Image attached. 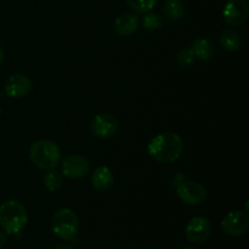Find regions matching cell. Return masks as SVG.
<instances>
[{
    "instance_id": "cell-3",
    "label": "cell",
    "mask_w": 249,
    "mask_h": 249,
    "mask_svg": "<svg viewBox=\"0 0 249 249\" xmlns=\"http://www.w3.org/2000/svg\"><path fill=\"white\" fill-rule=\"evenodd\" d=\"M29 158L36 167L40 169H53L61 160V151L51 140L36 141L29 150Z\"/></svg>"
},
{
    "instance_id": "cell-25",
    "label": "cell",
    "mask_w": 249,
    "mask_h": 249,
    "mask_svg": "<svg viewBox=\"0 0 249 249\" xmlns=\"http://www.w3.org/2000/svg\"><path fill=\"white\" fill-rule=\"evenodd\" d=\"M0 117H1V109H0Z\"/></svg>"
},
{
    "instance_id": "cell-5",
    "label": "cell",
    "mask_w": 249,
    "mask_h": 249,
    "mask_svg": "<svg viewBox=\"0 0 249 249\" xmlns=\"http://www.w3.org/2000/svg\"><path fill=\"white\" fill-rule=\"evenodd\" d=\"M249 6L247 0H226L223 7V18L229 26L241 27L247 22Z\"/></svg>"
},
{
    "instance_id": "cell-17",
    "label": "cell",
    "mask_w": 249,
    "mask_h": 249,
    "mask_svg": "<svg viewBox=\"0 0 249 249\" xmlns=\"http://www.w3.org/2000/svg\"><path fill=\"white\" fill-rule=\"evenodd\" d=\"M63 178L56 170L50 169L45 175H44V185L46 189L51 192H56L62 187Z\"/></svg>"
},
{
    "instance_id": "cell-7",
    "label": "cell",
    "mask_w": 249,
    "mask_h": 249,
    "mask_svg": "<svg viewBox=\"0 0 249 249\" xmlns=\"http://www.w3.org/2000/svg\"><path fill=\"white\" fill-rule=\"evenodd\" d=\"M178 197L189 206H201L207 199V190L203 185L195 181H186L177 187Z\"/></svg>"
},
{
    "instance_id": "cell-24",
    "label": "cell",
    "mask_w": 249,
    "mask_h": 249,
    "mask_svg": "<svg viewBox=\"0 0 249 249\" xmlns=\"http://www.w3.org/2000/svg\"><path fill=\"white\" fill-rule=\"evenodd\" d=\"M182 249H197V248L194 247V246H186V247H184Z\"/></svg>"
},
{
    "instance_id": "cell-12",
    "label": "cell",
    "mask_w": 249,
    "mask_h": 249,
    "mask_svg": "<svg viewBox=\"0 0 249 249\" xmlns=\"http://www.w3.org/2000/svg\"><path fill=\"white\" fill-rule=\"evenodd\" d=\"M140 26V18L133 12H123L116 18L113 28L119 36H129L135 33Z\"/></svg>"
},
{
    "instance_id": "cell-20",
    "label": "cell",
    "mask_w": 249,
    "mask_h": 249,
    "mask_svg": "<svg viewBox=\"0 0 249 249\" xmlns=\"http://www.w3.org/2000/svg\"><path fill=\"white\" fill-rule=\"evenodd\" d=\"M177 61L181 67L187 68L191 67V66L194 65L195 61H196V57H195L191 48L181 49V50L177 53Z\"/></svg>"
},
{
    "instance_id": "cell-15",
    "label": "cell",
    "mask_w": 249,
    "mask_h": 249,
    "mask_svg": "<svg viewBox=\"0 0 249 249\" xmlns=\"http://www.w3.org/2000/svg\"><path fill=\"white\" fill-rule=\"evenodd\" d=\"M219 43H220L221 48H223L224 50L229 51V53H235V51H237L238 49H240L241 38L236 31L230 28H225L220 33Z\"/></svg>"
},
{
    "instance_id": "cell-22",
    "label": "cell",
    "mask_w": 249,
    "mask_h": 249,
    "mask_svg": "<svg viewBox=\"0 0 249 249\" xmlns=\"http://www.w3.org/2000/svg\"><path fill=\"white\" fill-rule=\"evenodd\" d=\"M53 249H73V247L71 245H67V243H60Z\"/></svg>"
},
{
    "instance_id": "cell-14",
    "label": "cell",
    "mask_w": 249,
    "mask_h": 249,
    "mask_svg": "<svg viewBox=\"0 0 249 249\" xmlns=\"http://www.w3.org/2000/svg\"><path fill=\"white\" fill-rule=\"evenodd\" d=\"M191 50L194 53L196 60L199 61H208L213 57L214 55V46L208 39L199 38L194 41L191 46Z\"/></svg>"
},
{
    "instance_id": "cell-10",
    "label": "cell",
    "mask_w": 249,
    "mask_h": 249,
    "mask_svg": "<svg viewBox=\"0 0 249 249\" xmlns=\"http://www.w3.org/2000/svg\"><path fill=\"white\" fill-rule=\"evenodd\" d=\"M89 162L82 155L67 156L62 160V174L68 179H82L89 173Z\"/></svg>"
},
{
    "instance_id": "cell-18",
    "label": "cell",
    "mask_w": 249,
    "mask_h": 249,
    "mask_svg": "<svg viewBox=\"0 0 249 249\" xmlns=\"http://www.w3.org/2000/svg\"><path fill=\"white\" fill-rule=\"evenodd\" d=\"M125 1L138 14H146L155 9L158 0H125Z\"/></svg>"
},
{
    "instance_id": "cell-9",
    "label": "cell",
    "mask_w": 249,
    "mask_h": 249,
    "mask_svg": "<svg viewBox=\"0 0 249 249\" xmlns=\"http://www.w3.org/2000/svg\"><path fill=\"white\" fill-rule=\"evenodd\" d=\"M118 119L108 113L97 114L90 123L91 133L100 139L112 138L118 131Z\"/></svg>"
},
{
    "instance_id": "cell-16",
    "label": "cell",
    "mask_w": 249,
    "mask_h": 249,
    "mask_svg": "<svg viewBox=\"0 0 249 249\" xmlns=\"http://www.w3.org/2000/svg\"><path fill=\"white\" fill-rule=\"evenodd\" d=\"M165 17L172 21H178L182 18L185 15V6L180 0H167L163 6Z\"/></svg>"
},
{
    "instance_id": "cell-11",
    "label": "cell",
    "mask_w": 249,
    "mask_h": 249,
    "mask_svg": "<svg viewBox=\"0 0 249 249\" xmlns=\"http://www.w3.org/2000/svg\"><path fill=\"white\" fill-rule=\"evenodd\" d=\"M31 90V79L22 73L12 74L5 84V92L7 96L12 97V99H22V97L27 96Z\"/></svg>"
},
{
    "instance_id": "cell-19",
    "label": "cell",
    "mask_w": 249,
    "mask_h": 249,
    "mask_svg": "<svg viewBox=\"0 0 249 249\" xmlns=\"http://www.w3.org/2000/svg\"><path fill=\"white\" fill-rule=\"evenodd\" d=\"M163 24L162 17L156 12H146L143 14L142 17V27L146 31H156V29L160 28Z\"/></svg>"
},
{
    "instance_id": "cell-4",
    "label": "cell",
    "mask_w": 249,
    "mask_h": 249,
    "mask_svg": "<svg viewBox=\"0 0 249 249\" xmlns=\"http://www.w3.org/2000/svg\"><path fill=\"white\" fill-rule=\"evenodd\" d=\"M51 230L61 240L75 241L79 231V220L77 214L70 208L57 211L51 220Z\"/></svg>"
},
{
    "instance_id": "cell-21",
    "label": "cell",
    "mask_w": 249,
    "mask_h": 249,
    "mask_svg": "<svg viewBox=\"0 0 249 249\" xmlns=\"http://www.w3.org/2000/svg\"><path fill=\"white\" fill-rule=\"evenodd\" d=\"M5 243H6V233L0 231V249L4 247Z\"/></svg>"
},
{
    "instance_id": "cell-2",
    "label": "cell",
    "mask_w": 249,
    "mask_h": 249,
    "mask_svg": "<svg viewBox=\"0 0 249 249\" xmlns=\"http://www.w3.org/2000/svg\"><path fill=\"white\" fill-rule=\"evenodd\" d=\"M27 211L19 202L10 199L0 206V226L7 235H17L27 225Z\"/></svg>"
},
{
    "instance_id": "cell-13",
    "label": "cell",
    "mask_w": 249,
    "mask_h": 249,
    "mask_svg": "<svg viewBox=\"0 0 249 249\" xmlns=\"http://www.w3.org/2000/svg\"><path fill=\"white\" fill-rule=\"evenodd\" d=\"M114 177L113 173L111 172L108 167H101L96 168L94 173L91 174V184L99 191H108L112 186H113Z\"/></svg>"
},
{
    "instance_id": "cell-23",
    "label": "cell",
    "mask_w": 249,
    "mask_h": 249,
    "mask_svg": "<svg viewBox=\"0 0 249 249\" xmlns=\"http://www.w3.org/2000/svg\"><path fill=\"white\" fill-rule=\"evenodd\" d=\"M4 58H5V51H4V49L1 48V45H0V65L2 63Z\"/></svg>"
},
{
    "instance_id": "cell-8",
    "label": "cell",
    "mask_w": 249,
    "mask_h": 249,
    "mask_svg": "<svg viewBox=\"0 0 249 249\" xmlns=\"http://www.w3.org/2000/svg\"><path fill=\"white\" fill-rule=\"evenodd\" d=\"M221 228L224 232L231 237H240L248 231L249 219L247 214L240 211H233L226 214L221 221Z\"/></svg>"
},
{
    "instance_id": "cell-6",
    "label": "cell",
    "mask_w": 249,
    "mask_h": 249,
    "mask_svg": "<svg viewBox=\"0 0 249 249\" xmlns=\"http://www.w3.org/2000/svg\"><path fill=\"white\" fill-rule=\"evenodd\" d=\"M212 228L211 223L206 216H194L187 223L185 229V236L187 241L194 245H202L211 237Z\"/></svg>"
},
{
    "instance_id": "cell-1",
    "label": "cell",
    "mask_w": 249,
    "mask_h": 249,
    "mask_svg": "<svg viewBox=\"0 0 249 249\" xmlns=\"http://www.w3.org/2000/svg\"><path fill=\"white\" fill-rule=\"evenodd\" d=\"M184 142L181 136L175 133H163L150 141L147 152L155 160L160 163H173L181 156Z\"/></svg>"
}]
</instances>
